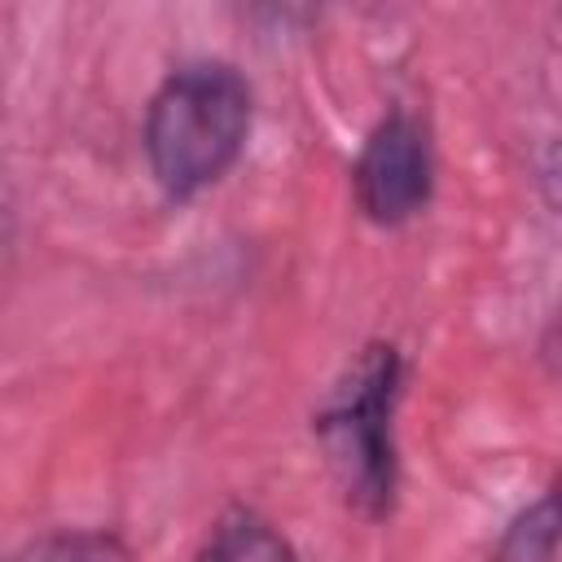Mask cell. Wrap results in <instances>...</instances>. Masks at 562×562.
<instances>
[{
  "label": "cell",
  "mask_w": 562,
  "mask_h": 562,
  "mask_svg": "<svg viewBox=\"0 0 562 562\" xmlns=\"http://www.w3.org/2000/svg\"><path fill=\"white\" fill-rule=\"evenodd\" d=\"M562 544V487L540 496L501 540L496 562H553V549Z\"/></svg>",
  "instance_id": "cell-5"
},
{
  "label": "cell",
  "mask_w": 562,
  "mask_h": 562,
  "mask_svg": "<svg viewBox=\"0 0 562 562\" xmlns=\"http://www.w3.org/2000/svg\"><path fill=\"white\" fill-rule=\"evenodd\" d=\"M9 562H127V549L105 531H57L31 540Z\"/></svg>",
  "instance_id": "cell-6"
},
{
  "label": "cell",
  "mask_w": 562,
  "mask_h": 562,
  "mask_svg": "<svg viewBox=\"0 0 562 562\" xmlns=\"http://www.w3.org/2000/svg\"><path fill=\"white\" fill-rule=\"evenodd\" d=\"M356 202L373 224H404L430 198V145L408 114L382 119L356 158Z\"/></svg>",
  "instance_id": "cell-3"
},
{
  "label": "cell",
  "mask_w": 562,
  "mask_h": 562,
  "mask_svg": "<svg viewBox=\"0 0 562 562\" xmlns=\"http://www.w3.org/2000/svg\"><path fill=\"white\" fill-rule=\"evenodd\" d=\"M395 400H400V356L395 347L378 342L356 356L347 382L316 422L329 465L347 487V501H356L369 514H382L395 492V443H391Z\"/></svg>",
  "instance_id": "cell-2"
},
{
  "label": "cell",
  "mask_w": 562,
  "mask_h": 562,
  "mask_svg": "<svg viewBox=\"0 0 562 562\" xmlns=\"http://www.w3.org/2000/svg\"><path fill=\"white\" fill-rule=\"evenodd\" d=\"M198 562H299V558H294L290 540L268 518H259L250 509H228L211 527Z\"/></svg>",
  "instance_id": "cell-4"
},
{
  "label": "cell",
  "mask_w": 562,
  "mask_h": 562,
  "mask_svg": "<svg viewBox=\"0 0 562 562\" xmlns=\"http://www.w3.org/2000/svg\"><path fill=\"white\" fill-rule=\"evenodd\" d=\"M250 132V88L233 66H184L149 101L145 154L154 180L171 198L215 184L241 154Z\"/></svg>",
  "instance_id": "cell-1"
}]
</instances>
